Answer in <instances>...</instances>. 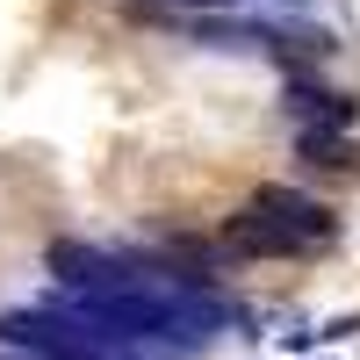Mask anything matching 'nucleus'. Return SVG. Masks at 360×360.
Here are the masks:
<instances>
[{
  "label": "nucleus",
  "instance_id": "nucleus-1",
  "mask_svg": "<svg viewBox=\"0 0 360 360\" xmlns=\"http://www.w3.org/2000/svg\"><path fill=\"white\" fill-rule=\"evenodd\" d=\"M346 238V209L303 180H259L224 217V259H317Z\"/></svg>",
  "mask_w": 360,
  "mask_h": 360
},
{
  "label": "nucleus",
  "instance_id": "nucleus-3",
  "mask_svg": "<svg viewBox=\"0 0 360 360\" xmlns=\"http://www.w3.org/2000/svg\"><path fill=\"white\" fill-rule=\"evenodd\" d=\"M288 159L310 180H360V137L332 123H295L288 130Z\"/></svg>",
  "mask_w": 360,
  "mask_h": 360
},
{
  "label": "nucleus",
  "instance_id": "nucleus-4",
  "mask_svg": "<svg viewBox=\"0 0 360 360\" xmlns=\"http://www.w3.org/2000/svg\"><path fill=\"white\" fill-rule=\"evenodd\" d=\"M130 8H166V0H123V15H130Z\"/></svg>",
  "mask_w": 360,
  "mask_h": 360
},
{
  "label": "nucleus",
  "instance_id": "nucleus-2",
  "mask_svg": "<svg viewBox=\"0 0 360 360\" xmlns=\"http://www.w3.org/2000/svg\"><path fill=\"white\" fill-rule=\"evenodd\" d=\"M281 115L295 123H332V130H360V86H339L324 65H288L281 72Z\"/></svg>",
  "mask_w": 360,
  "mask_h": 360
}]
</instances>
